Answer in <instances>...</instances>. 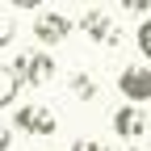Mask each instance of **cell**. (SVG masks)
Instances as JSON below:
<instances>
[{
    "label": "cell",
    "instance_id": "cell-12",
    "mask_svg": "<svg viewBox=\"0 0 151 151\" xmlns=\"http://www.w3.org/2000/svg\"><path fill=\"white\" fill-rule=\"evenodd\" d=\"M9 143H13V130H9L4 118H0V151H9Z\"/></svg>",
    "mask_w": 151,
    "mask_h": 151
},
{
    "label": "cell",
    "instance_id": "cell-6",
    "mask_svg": "<svg viewBox=\"0 0 151 151\" xmlns=\"http://www.w3.org/2000/svg\"><path fill=\"white\" fill-rule=\"evenodd\" d=\"M80 25H84V34L92 38V42H118V29H113V21H109V13H101V9H88L84 17H80Z\"/></svg>",
    "mask_w": 151,
    "mask_h": 151
},
{
    "label": "cell",
    "instance_id": "cell-2",
    "mask_svg": "<svg viewBox=\"0 0 151 151\" xmlns=\"http://www.w3.org/2000/svg\"><path fill=\"white\" fill-rule=\"evenodd\" d=\"M13 71H17V80L21 84H29V88H42L50 76H55V59L46 50H21L13 59Z\"/></svg>",
    "mask_w": 151,
    "mask_h": 151
},
{
    "label": "cell",
    "instance_id": "cell-3",
    "mask_svg": "<svg viewBox=\"0 0 151 151\" xmlns=\"http://www.w3.org/2000/svg\"><path fill=\"white\" fill-rule=\"evenodd\" d=\"M118 88H122V97L130 101V105H143V101H151V67L147 63H130V67H122L118 71Z\"/></svg>",
    "mask_w": 151,
    "mask_h": 151
},
{
    "label": "cell",
    "instance_id": "cell-1",
    "mask_svg": "<svg viewBox=\"0 0 151 151\" xmlns=\"http://www.w3.org/2000/svg\"><path fill=\"white\" fill-rule=\"evenodd\" d=\"M17 126H21L25 134H34V139H50L55 130H59V113L46 101H29V105L17 109Z\"/></svg>",
    "mask_w": 151,
    "mask_h": 151
},
{
    "label": "cell",
    "instance_id": "cell-7",
    "mask_svg": "<svg viewBox=\"0 0 151 151\" xmlns=\"http://www.w3.org/2000/svg\"><path fill=\"white\" fill-rule=\"evenodd\" d=\"M17 92H21V80H17L13 63H0V109H9L17 101Z\"/></svg>",
    "mask_w": 151,
    "mask_h": 151
},
{
    "label": "cell",
    "instance_id": "cell-5",
    "mask_svg": "<svg viewBox=\"0 0 151 151\" xmlns=\"http://www.w3.org/2000/svg\"><path fill=\"white\" fill-rule=\"evenodd\" d=\"M67 34H71V17H67V13H38V21H34V38H38L42 46L63 42Z\"/></svg>",
    "mask_w": 151,
    "mask_h": 151
},
{
    "label": "cell",
    "instance_id": "cell-11",
    "mask_svg": "<svg viewBox=\"0 0 151 151\" xmlns=\"http://www.w3.org/2000/svg\"><path fill=\"white\" fill-rule=\"evenodd\" d=\"M71 151H109V143H101V139H92V134H80L71 143Z\"/></svg>",
    "mask_w": 151,
    "mask_h": 151
},
{
    "label": "cell",
    "instance_id": "cell-10",
    "mask_svg": "<svg viewBox=\"0 0 151 151\" xmlns=\"http://www.w3.org/2000/svg\"><path fill=\"white\" fill-rule=\"evenodd\" d=\"M134 42H139V50L147 55V63H151V17H147L139 29H134Z\"/></svg>",
    "mask_w": 151,
    "mask_h": 151
},
{
    "label": "cell",
    "instance_id": "cell-4",
    "mask_svg": "<svg viewBox=\"0 0 151 151\" xmlns=\"http://www.w3.org/2000/svg\"><path fill=\"white\" fill-rule=\"evenodd\" d=\"M113 134L126 139V143H139V139L147 134V113H143L139 105H122L118 113H113Z\"/></svg>",
    "mask_w": 151,
    "mask_h": 151
},
{
    "label": "cell",
    "instance_id": "cell-13",
    "mask_svg": "<svg viewBox=\"0 0 151 151\" xmlns=\"http://www.w3.org/2000/svg\"><path fill=\"white\" fill-rule=\"evenodd\" d=\"M126 13H147V0H122Z\"/></svg>",
    "mask_w": 151,
    "mask_h": 151
},
{
    "label": "cell",
    "instance_id": "cell-8",
    "mask_svg": "<svg viewBox=\"0 0 151 151\" xmlns=\"http://www.w3.org/2000/svg\"><path fill=\"white\" fill-rule=\"evenodd\" d=\"M67 88H71V92H76L80 101H97V92H101V88L92 84L84 71H71V76H67Z\"/></svg>",
    "mask_w": 151,
    "mask_h": 151
},
{
    "label": "cell",
    "instance_id": "cell-9",
    "mask_svg": "<svg viewBox=\"0 0 151 151\" xmlns=\"http://www.w3.org/2000/svg\"><path fill=\"white\" fill-rule=\"evenodd\" d=\"M13 38H17V9L0 4V46H9Z\"/></svg>",
    "mask_w": 151,
    "mask_h": 151
},
{
    "label": "cell",
    "instance_id": "cell-14",
    "mask_svg": "<svg viewBox=\"0 0 151 151\" xmlns=\"http://www.w3.org/2000/svg\"><path fill=\"white\" fill-rule=\"evenodd\" d=\"M130 151H139V147H130Z\"/></svg>",
    "mask_w": 151,
    "mask_h": 151
}]
</instances>
